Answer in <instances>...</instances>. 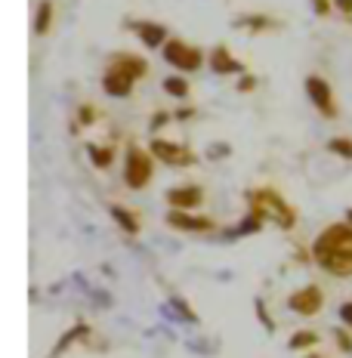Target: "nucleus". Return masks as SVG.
Listing matches in <instances>:
<instances>
[{
  "label": "nucleus",
  "instance_id": "f3484780",
  "mask_svg": "<svg viewBox=\"0 0 352 358\" xmlns=\"http://www.w3.org/2000/svg\"><path fill=\"white\" fill-rule=\"evenodd\" d=\"M316 343V334H297L294 340H290V346L294 349H303V346H312Z\"/></svg>",
  "mask_w": 352,
  "mask_h": 358
},
{
  "label": "nucleus",
  "instance_id": "1a4fd4ad",
  "mask_svg": "<svg viewBox=\"0 0 352 358\" xmlns=\"http://www.w3.org/2000/svg\"><path fill=\"white\" fill-rule=\"evenodd\" d=\"M167 201L174 207H183V210H189V207H198L201 204V189H195V185H189V189H170L167 192Z\"/></svg>",
  "mask_w": 352,
  "mask_h": 358
},
{
  "label": "nucleus",
  "instance_id": "412c9836",
  "mask_svg": "<svg viewBox=\"0 0 352 358\" xmlns=\"http://www.w3.org/2000/svg\"><path fill=\"white\" fill-rule=\"evenodd\" d=\"M349 226H352V213H349Z\"/></svg>",
  "mask_w": 352,
  "mask_h": 358
},
{
  "label": "nucleus",
  "instance_id": "f257e3e1",
  "mask_svg": "<svg viewBox=\"0 0 352 358\" xmlns=\"http://www.w3.org/2000/svg\"><path fill=\"white\" fill-rule=\"evenodd\" d=\"M316 259L334 275H352V226H331L316 241Z\"/></svg>",
  "mask_w": 352,
  "mask_h": 358
},
{
  "label": "nucleus",
  "instance_id": "4468645a",
  "mask_svg": "<svg viewBox=\"0 0 352 358\" xmlns=\"http://www.w3.org/2000/svg\"><path fill=\"white\" fill-rule=\"evenodd\" d=\"M115 220H118V222H121V226L127 229V232H136V229H139V222H136V220H133V216H130V213H127V210H121V207H115Z\"/></svg>",
  "mask_w": 352,
  "mask_h": 358
},
{
  "label": "nucleus",
  "instance_id": "9d476101",
  "mask_svg": "<svg viewBox=\"0 0 352 358\" xmlns=\"http://www.w3.org/2000/svg\"><path fill=\"white\" fill-rule=\"evenodd\" d=\"M167 222L174 229H189V232H204V229H211V220H195V216H183V213H170Z\"/></svg>",
  "mask_w": 352,
  "mask_h": 358
},
{
  "label": "nucleus",
  "instance_id": "39448f33",
  "mask_svg": "<svg viewBox=\"0 0 352 358\" xmlns=\"http://www.w3.org/2000/svg\"><path fill=\"white\" fill-rule=\"evenodd\" d=\"M148 176H152V161H148V155L133 148L127 155V182H130V189H142L148 182Z\"/></svg>",
  "mask_w": 352,
  "mask_h": 358
},
{
  "label": "nucleus",
  "instance_id": "9b49d317",
  "mask_svg": "<svg viewBox=\"0 0 352 358\" xmlns=\"http://www.w3.org/2000/svg\"><path fill=\"white\" fill-rule=\"evenodd\" d=\"M139 37L148 43V47H158L164 41V28L161 25H139Z\"/></svg>",
  "mask_w": 352,
  "mask_h": 358
},
{
  "label": "nucleus",
  "instance_id": "dca6fc26",
  "mask_svg": "<svg viewBox=\"0 0 352 358\" xmlns=\"http://www.w3.org/2000/svg\"><path fill=\"white\" fill-rule=\"evenodd\" d=\"M331 152L343 155V158H352V143H349V139H334V143H331Z\"/></svg>",
  "mask_w": 352,
  "mask_h": 358
},
{
  "label": "nucleus",
  "instance_id": "7ed1b4c3",
  "mask_svg": "<svg viewBox=\"0 0 352 358\" xmlns=\"http://www.w3.org/2000/svg\"><path fill=\"white\" fill-rule=\"evenodd\" d=\"M251 204H253V213H257V216H266V220L279 222V226H284V229L294 222V213H290V207L284 204V201L275 195V192H253Z\"/></svg>",
  "mask_w": 352,
  "mask_h": 358
},
{
  "label": "nucleus",
  "instance_id": "2eb2a0df",
  "mask_svg": "<svg viewBox=\"0 0 352 358\" xmlns=\"http://www.w3.org/2000/svg\"><path fill=\"white\" fill-rule=\"evenodd\" d=\"M50 19H53V10H50V3H43V6H41V16H37V34L47 31Z\"/></svg>",
  "mask_w": 352,
  "mask_h": 358
},
{
  "label": "nucleus",
  "instance_id": "20e7f679",
  "mask_svg": "<svg viewBox=\"0 0 352 358\" xmlns=\"http://www.w3.org/2000/svg\"><path fill=\"white\" fill-rule=\"evenodd\" d=\"M164 59H167L170 65H176V69L192 71V69H198V65H201V50L185 47L183 41H174V43H167V47H164Z\"/></svg>",
  "mask_w": 352,
  "mask_h": 358
},
{
  "label": "nucleus",
  "instance_id": "f03ea898",
  "mask_svg": "<svg viewBox=\"0 0 352 358\" xmlns=\"http://www.w3.org/2000/svg\"><path fill=\"white\" fill-rule=\"evenodd\" d=\"M142 71H146V65H142L139 59H130V56L118 59V62L111 65V71L106 74V90L111 96H127L133 80H136Z\"/></svg>",
  "mask_w": 352,
  "mask_h": 358
},
{
  "label": "nucleus",
  "instance_id": "a211bd4d",
  "mask_svg": "<svg viewBox=\"0 0 352 358\" xmlns=\"http://www.w3.org/2000/svg\"><path fill=\"white\" fill-rule=\"evenodd\" d=\"M90 152H93V161H96V164H102V167H106V164L111 161V152H108V148H96V145H93Z\"/></svg>",
  "mask_w": 352,
  "mask_h": 358
},
{
  "label": "nucleus",
  "instance_id": "6ab92c4d",
  "mask_svg": "<svg viewBox=\"0 0 352 358\" xmlns=\"http://www.w3.org/2000/svg\"><path fill=\"white\" fill-rule=\"evenodd\" d=\"M340 315H343V322H346V324L352 327V303L343 306V309H340Z\"/></svg>",
  "mask_w": 352,
  "mask_h": 358
},
{
  "label": "nucleus",
  "instance_id": "ddd939ff",
  "mask_svg": "<svg viewBox=\"0 0 352 358\" xmlns=\"http://www.w3.org/2000/svg\"><path fill=\"white\" fill-rule=\"evenodd\" d=\"M164 90H167L170 96H185V93H189V84H185V80H179V78H167V80H164Z\"/></svg>",
  "mask_w": 352,
  "mask_h": 358
},
{
  "label": "nucleus",
  "instance_id": "423d86ee",
  "mask_svg": "<svg viewBox=\"0 0 352 358\" xmlns=\"http://www.w3.org/2000/svg\"><path fill=\"white\" fill-rule=\"evenodd\" d=\"M321 303H325V296H321L318 287H303L290 296V309L300 312V315H316L321 309Z\"/></svg>",
  "mask_w": 352,
  "mask_h": 358
},
{
  "label": "nucleus",
  "instance_id": "aec40b11",
  "mask_svg": "<svg viewBox=\"0 0 352 358\" xmlns=\"http://www.w3.org/2000/svg\"><path fill=\"white\" fill-rule=\"evenodd\" d=\"M337 6H340L343 13H352V0H337Z\"/></svg>",
  "mask_w": 352,
  "mask_h": 358
},
{
  "label": "nucleus",
  "instance_id": "6e6552de",
  "mask_svg": "<svg viewBox=\"0 0 352 358\" xmlns=\"http://www.w3.org/2000/svg\"><path fill=\"white\" fill-rule=\"evenodd\" d=\"M306 90H309L312 102L325 111V115H334V99H331V90H328V84L321 78H309L306 80Z\"/></svg>",
  "mask_w": 352,
  "mask_h": 358
},
{
  "label": "nucleus",
  "instance_id": "0eeeda50",
  "mask_svg": "<svg viewBox=\"0 0 352 358\" xmlns=\"http://www.w3.org/2000/svg\"><path fill=\"white\" fill-rule=\"evenodd\" d=\"M152 155H158L164 164H176V167H183V164H192V155L185 152V148H179L174 143H164V139H158V143L152 145Z\"/></svg>",
  "mask_w": 352,
  "mask_h": 358
},
{
  "label": "nucleus",
  "instance_id": "f8f14e48",
  "mask_svg": "<svg viewBox=\"0 0 352 358\" xmlns=\"http://www.w3.org/2000/svg\"><path fill=\"white\" fill-rule=\"evenodd\" d=\"M213 69L216 71H238V62H232L226 50H216L213 53Z\"/></svg>",
  "mask_w": 352,
  "mask_h": 358
}]
</instances>
